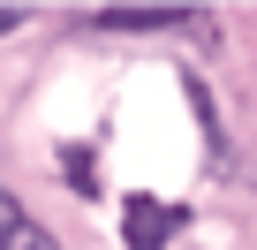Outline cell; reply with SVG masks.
Segmentation results:
<instances>
[{
  "mask_svg": "<svg viewBox=\"0 0 257 250\" xmlns=\"http://www.w3.org/2000/svg\"><path fill=\"white\" fill-rule=\"evenodd\" d=\"M53 250H61V242H53Z\"/></svg>",
  "mask_w": 257,
  "mask_h": 250,
  "instance_id": "obj_6",
  "label": "cell"
},
{
  "mask_svg": "<svg viewBox=\"0 0 257 250\" xmlns=\"http://www.w3.org/2000/svg\"><path fill=\"white\" fill-rule=\"evenodd\" d=\"M0 250H53V235L16 205V190H0Z\"/></svg>",
  "mask_w": 257,
  "mask_h": 250,
  "instance_id": "obj_3",
  "label": "cell"
},
{
  "mask_svg": "<svg viewBox=\"0 0 257 250\" xmlns=\"http://www.w3.org/2000/svg\"><path fill=\"white\" fill-rule=\"evenodd\" d=\"M83 31H197V16L189 8H91L83 16Z\"/></svg>",
  "mask_w": 257,
  "mask_h": 250,
  "instance_id": "obj_2",
  "label": "cell"
},
{
  "mask_svg": "<svg viewBox=\"0 0 257 250\" xmlns=\"http://www.w3.org/2000/svg\"><path fill=\"white\" fill-rule=\"evenodd\" d=\"M23 23H31V8H0V38H16Z\"/></svg>",
  "mask_w": 257,
  "mask_h": 250,
  "instance_id": "obj_5",
  "label": "cell"
},
{
  "mask_svg": "<svg viewBox=\"0 0 257 250\" xmlns=\"http://www.w3.org/2000/svg\"><path fill=\"white\" fill-rule=\"evenodd\" d=\"M182 220H189L182 205H159V197H128V212H121V227H128V235H121V242H128V250H167V235H174Z\"/></svg>",
  "mask_w": 257,
  "mask_h": 250,
  "instance_id": "obj_1",
  "label": "cell"
},
{
  "mask_svg": "<svg viewBox=\"0 0 257 250\" xmlns=\"http://www.w3.org/2000/svg\"><path fill=\"white\" fill-rule=\"evenodd\" d=\"M61 167H68L76 197H98V175H91V152H61Z\"/></svg>",
  "mask_w": 257,
  "mask_h": 250,
  "instance_id": "obj_4",
  "label": "cell"
}]
</instances>
